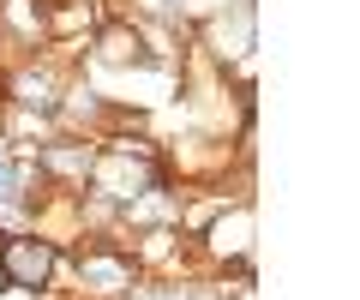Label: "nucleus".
<instances>
[{
	"label": "nucleus",
	"instance_id": "1",
	"mask_svg": "<svg viewBox=\"0 0 360 300\" xmlns=\"http://www.w3.org/2000/svg\"><path fill=\"white\" fill-rule=\"evenodd\" d=\"M0 270L37 288L42 276H49V247H30V240H13V247H6V264H0Z\"/></svg>",
	"mask_w": 360,
	"mask_h": 300
},
{
	"label": "nucleus",
	"instance_id": "2",
	"mask_svg": "<svg viewBox=\"0 0 360 300\" xmlns=\"http://www.w3.org/2000/svg\"><path fill=\"white\" fill-rule=\"evenodd\" d=\"M6 282H13V276H6V270H0V288H6Z\"/></svg>",
	"mask_w": 360,
	"mask_h": 300
}]
</instances>
